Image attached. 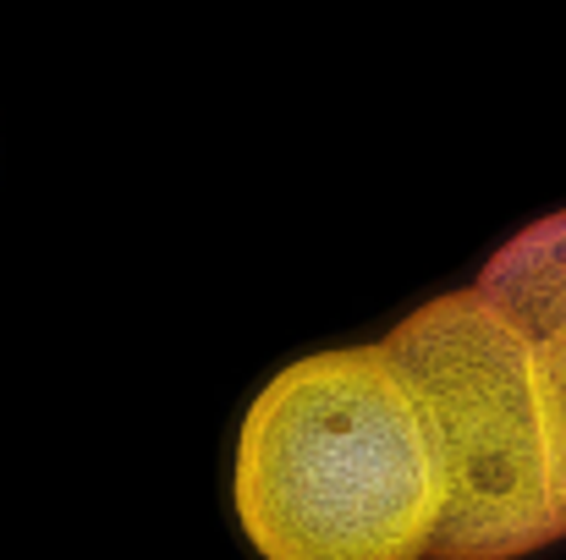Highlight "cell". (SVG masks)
I'll use <instances>...</instances> for the list:
<instances>
[{"label": "cell", "mask_w": 566, "mask_h": 560, "mask_svg": "<svg viewBox=\"0 0 566 560\" xmlns=\"http://www.w3.org/2000/svg\"><path fill=\"white\" fill-rule=\"evenodd\" d=\"M479 292L523 336H566V209L501 242L479 270Z\"/></svg>", "instance_id": "3"}, {"label": "cell", "mask_w": 566, "mask_h": 560, "mask_svg": "<svg viewBox=\"0 0 566 560\" xmlns=\"http://www.w3.org/2000/svg\"><path fill=\"white\" fill-rule=\"evenodd\" d=\"M379 352L412 390L446 478L434 560H523L566 539L551 429L523 330L468 286L412 308Z\"/></svg>", "instance_id": "2"}, {"label": "cell", "mask_w": 566, "mask_h": 560, "mask_svg": "<svg viewBox=\"0 0 566 560\" xmlns=\"http://www.w3.org/2000/svg\"><path fill=\"white\" fill-rule=\"evenodd\" d=\"M231 511L259 560H423L446 478L423 412L379 347L275 373L237 429Z\"/></svg>", "instance_id": "1"}]
</instances>
